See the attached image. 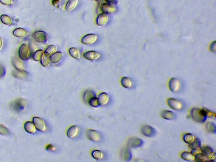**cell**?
<instances>
[{"label":"cell","instance_id":"6da1fadb","mask_svg":"<svg viewBox=\"0 0 216 162\" xmlns=\"http://www.w3.org/2000/svg\"><path fill=\"white\" fill-rule=\"evenodd\" d=\"M191 114L193 120L198 123H204L207 119L203 109L193 108L191 111Z\"/></svg>","mask_w":216,"mask_h":162},{"label":"cell","instance_id":"7a4b0ae2","mask_svg":"<svg viewBox=\"0 0 216 162\" xmlns=\"http://www.w3.org/2000/svg\"><path fill=\"white\" fill-rule=\"evenodd\" d=\"M167 103L168 106L171 109H173L175 110L178 111L183 110L184 109L185 107L184 104H183V102H182L180 100L175 99V98H168V99Z\"/></svg>","mask_w":216,"mask_h":162},{"label":"cell","instance_id":"3957f363","mask_svg":"<svg viewBox=\"0 0 216 162\" xmlns=\"http://www.w3.org/2000/svg\"><path fill=\"white\" fill-rule=\"evenodd\" d=\"M169 87L173 92L179 93L182 90V83L178 79L173 78L169 81Z\"/></svg>","mask_w":216,"mask_h":162},{"label":"cell","instance_id":"277c9868","mask_svg":"<svg viewBox=\"0 0 216 162\" xmlns=\"http://www.w3.org/2000/svg\"><path fill=\"white\" fill-rule=\"evenodd\" d=\"M20 57L24 60H26L30 57V51L27 44L23 43L20 48Z\"/></svg>","mask_w":216,"mask_h":162},{"label":"cell","instance_id":"5b68a950","mask_svg":"<svg viewBox=\"0 0 216 162\" xmlns=\"http://www.w3.org/2000/svg\"><path fill=\"white\" fill-rule=\"evenodd\" d=\"M86 136L89 140L93 142H98L101 139V135L100 133L93 130L90 129L87 130Z\"/></svg>","mask_w":216,"mask_h":162},{"label":"cell","instance_id":"8992f818","mask_svg":"<svg viewBox=\"0 0 216 162\" xmlns=\"http://www.w3.org/2000/svg\"><path fill=\"white\" fill-rule=\"evenodd\" d=\"M141 132L145 136L149 137H153L156 134V130L149 126H143L141 129Z\"/></svg>","mask_w":216,"mask_h":162},{"label":"cell","instance_id":"52a82bcc","mask_svg":"<svg viewBox=\"0 0 216 162\" xmlns=\"http://www.w3.org/2000/svg\"><path fill=\"white\" fill-rule=\"evenodd\" d=\"M33 122L36 129L39 131L43 132L46 130V125L41 118L39 117H34L33 118Z\"/></svg>","mask_w":216,"mask_h":162},{"label":"cell","instance_id":"ba28073f","mask_svg":"<svg viewBox=\"0 0 216 162\" xmlns=\"http://www.w3.org/2000/svg\"><path fill=\"white\" fill-rule=\"evenodd\" d=\"M25 101L22 98L16 99L13 102L12 104L13 109L15 111L19 112L23 109L25 107Z\"/></svg>","mask_w":216,"mask_h":162},{"label":"cell","instance_id":"9c48e42d","mask_svg":"<svg viewBox=\"0 0 216 162\" xmlns=\"http://www.w3.org/2000/svg\"><path fill=\"white\" fill-rule=\"evenodd\" d=\"M97 39V36L96 35L93 34H88L83 37L81 41L83 44L89 45L95 42Z\"/></svg>","mask_w":216,"mask_h":162},{"label":"cell","instance_id":"30bf717a","mask_svg":"<svg viewBox=\"0 0 216 162\" xmlns=\"http://www.w3.org/2000/svg\"><path fill=\"white\" fill-rule=\"evenodd\" d=\"M100 9L103 13L106 14H110L114 13L116 10V8L115 7L108 3L101 4L100 6Z\"/></svg>","mask_w":216,"mask_h":162},{"label":"cell","instance_id":"8fae6325","mask_svg":"<svg viewBox=\"0 0 216 162\" xmlns=\"http://www.w3.org/2000/svg\"><path fill=\"white\" fill-rule=\"evenodd\" d=\"M144 142L142 139L139 138H133L129 139L128 142V144L130 147L135 148L142 146Z\"/></svg>","mask_w":216,"mask_h":162},{"label":"cell","instance_id":"7c38bea8","mask_svg":"<svg viewBox=\"0 0 216 162\" xmlns=\"http://www.w3.org/2000/svg\"><path fill=\"white\" fill-rule=\"evenodd\" d=\"M33 37L38 42H43L47 39V35L44 31H38L34 33Z\"/></svg>","mask_w":216,"mask_h":162},{"label":"cell","instance_id":"4fadbf2b","mask_svg":"<svg viewBox=\"0 0 216 162\" xmlns=\"http://www.w3.org/2000/svg\"><path fill=\"white\" fill-rule=\"evenodd\" d=\"M83 56L88 60L93 61L99 58L100 55L96 51H89L85 53L83 55Z\"/></svg>","mask_w":216,"mask_h":162},{"label":"cell","instance_id":"5bb4252c","mask_svg":"<svg viewBox=\"0 0 216 162\" xmlns=\"http://www.w3.org/2000/svg\"><path fill=\"white\" fill-rule=\"evenodd\" d=\"M108 16L107 14L102 13L97 16L96 19V22L97 25L100 26H103L107 23L108 21Z\"/></svg>","mask_w":216,"mask_h":162},{"label":"cell","instance_id":"9a60e30c","mask_svg":"<svg viewBox=\"0 0 216 162\" xmlns=\"http://www.w3.org/2000/svg\"><path fill=\"white\" fill-rule=\"evenodd\" d=\"M161 116L163 119L167 120H174L176 118V114L170 111H163L161 113Z\"/></svg>","mask_w":216,"mask_h":162},{"label":"cell","instance_id":"2e32d148","mask_svg":"<svg viewBox=\"0 0 216 162\" xmlns=\"http://www.w3.org/2000/svg\"><path fill=\"white\" fill-rule=\"evenodd\" d=\"M62 58V52H58L51 56V61L53 64H57L61 61Z\"/></svg>","mask_w":216,"mask_h":162},{"label":"cell","instance_id":"e0dca14e","mask_svg":"<svg viewBox=\"0 0 216 162\" xmlns=\"http://www.w3.org/2000/svg\"><path fill=\"white\" fill-rule=\"evenodd\" d=\"M25 129L27 132L30 133H34L36 132V128L34 124L32 122L28 121L24 125Z\"/></svg>","mask_w":216,"mask_h":162},{"label":"cell","instance_id":"ac0fdd59","mask_svg":"<svg viewBox=\"0 0 216 162\" xmlns=\"http://www.w3.org/2000/svg\"><path fill=\"white\" fill-rule=\"evenodd\" d=\"M98 101L100 105H106L109 100V96L107 93H101L98 97Z\"/></svg>","mask_w":216,"mask_h":162},{"label":"cell","instance_id":"d6986e66","mask_svg":"<svg viewBox=\"0 0 216 162\" xmlns=\"http://www.w3.org/2000/svg\"><path fill=\"white\" fill-rule=\"evenodd\" d=\"M78 132V128L76 126H71L68 129L67 132V135L70 138H73L77 135Z\"/></svg>","mask_w":216,"mask_h":162},{"label":"cell","instance_id":"ffe728a7","mask_svg":"<svg viewBox=\"0 0 216 162\" xmlns=\"http://www.w3.org/2000/svg\"><path fill=\"white\" fill-rule=\"evenodd\" d=\"M13 34L17 37L22 38L28 34V33L23 28H18L13 31Z\"/></svg>","mask_w":216,"mask_h":162},{"label":"cell","instance_id":"44dd1931","mask_svg":"<svg viewBox=\"0 0 216 162\" xmlns=\"http://www.w3.org/2000/svg\"><path fill=\"white\" fill-rule=\"evenodd\" d=\"M121 84L123 85V87L126 88H130L132 87L133 84L132 81L130 78L128 77H123L121 79Z\"/></svg>","mask_w":216,"mask_h":162},{"label":"cell","instance_id":"7402d4cb","mask_svg":"<svg viewBox=\"0 0 216 162\" xmlns=\"http://www.w3.org/2000/svg\"><path fill=\"white\" fill-rule=\"evenodd\" d=\"M201 153L209 158V157H212V155H214V150L210 147H204L201 149Z\"/></svg>","mask_w":216,"mask_h":162},{"label":"cell","instance_id":"603a6c76","mask_svg":"<svg viewBox=\"0 0 216 162\" xmlns=\"http://www.w3.org/2000/svg\"><path fill=\"white\" fill-rule=\"evenodd\" d=\"M78 3V0H69L66 6V9L67 11H71L76 7Z\"/></svg>","mask_w":216,"mask_h":162},{"label":"cell","instance_id":"cb8c5ba5","mask_svg":"<svg viewBox=\"0 0 216 162\" xmlns=\"http://www.w3.org/2000/svg\"><path fill=\"white\" fill-rule=\"evenodd\" d=\"M181 157L183 160L187 161H193L195 160V156L190 152L184 151L181 154Z\"/></svg>","mask_w":216,"mask_h":162},{"label":"cell","instance_id":"d4e9b609","mask_svg":"<svg viewBox=\"0 0 216 162\" xmlns=\"http://www.w3.org/2000/svg\"><path fill=\"white\" fill-rule=\"evenodd\" d=\"M13 76L17 78L24 79L27 76V73L23 71H20V70H16L13 72L12 73Z\"/></svg>","mask_w":216,"mask_h":162},{"label":"cell","instance_id":"484cf974","mask_svg":"<svg viewBox=\"0 0 216 162\" xmlns=\"http://www.w3.org/2000/svg\"><path fill=\"white\" fill-rule=\"evenodd\" d=\"M12 62H13V66L17 70H20V71H22L23 70V63L18 59L17 58H13Z\"/></svg>","mask_w":216,"mask_h":162},{"label":"cell","instance_id":"4316f807","mask_svg":"<svg viewBox=\"0 0 216 162\" xmlns=\"http://www.w3.org/2000/svg\"><path fill=\"white\" fill-rule=\"evenodd\" d=\"M195 155L196 156H195V160L196 162L213 161L209 160V158L205 156L202 153H200V154L198 153V154H196Z\"/></svg>","mask_w":216,"mask_h":162},{"label":"cell","instance_id":"83f0119b","mask_svg":"<svg viewBox=\"0 0 216 162\" xmlns=\"http://www.w3.org/2000/svg\"><path fill=\"white\" fill-rule=\"evenodd\" d=\"M189 147L193 149H201V142L199 139L195 138V140L191 144H189Z\"/></svg>","mask_w":216,"mask_h":162},{"label":"cell","instance_id":"f1b7e54d","mask_svg":"<svg viewBox=\"0 0 216 162\" xmlns=\"http://www.w3.org/2000/svg\"><path fill=\"white\" fill-rule=\"evenodd\" d=\"M70 55L75 59H78L80 58V53L77 49L74 47H71L69 50Z\"/></svg>","mask_w":216,"mask_h":162},{"label":"cell","instance_id":"f546056e","mask_svg":"<svg viewBox=\"0 0 216 162\" xmlns=\"http://www.w3.org/2000/svg\"><path fill=\"white\" fill-rule=\"evenodd\" d=\"M206 130L208 132L212 133H215L216 132V127L215 124L212 122H208L205 126Z\"/></svg>","mask_w":216,"mask_h":162},{"label":"cell","instance_id":"4dcf8cb0","mask_svg":"<svg viewBox=\"0 0 216 162\" xmlns=\"http://www.w3.org/2000/svg\"><path fill=\"white\" fill-rule=\"evenodd\" d=\"M57 51V47L55 45H51L48 46L47 49L45 50L44 54H46L47 55L51 56L52 55L56 53Z\"/></svg>","mask_w":216,"mask_h":162},{"label":"cell","instance_id":"1f68e13d","mask_svg":"<svg viewBox=\"0 0 216 162\" xmlns=\"http://www.w3.org/2000/svg\"><path fill=\"white\" fill-rule=\"evenodd\" d=\"M44 54V52L43 50H37L36 52H35L33 56V58L34 60L36 61H40L41 60L43 55Z\"/></svg>","mask_w":216,"mask_h":162},{"label":"cell","instance_id":"d6a6232c","mask_svg":"<svg viewBox=\"0 0 216 162\" xmlns=\"http://www.w3.org/2000/svg\"><path fill=\"white\" fill-rule=\"evenodd\" d=\"M50 62H51V56L44 54L41 60L42 66L44 67H46L49 65Z\"/></svg>","mask_w":216,"mask_h":162},{"label":"cell","instance_id":"836d02e7","mask_svg":"<svg viewBox=\"0 0 216 162\" xmlns=\"http://www.w3.org/2000/svg\"><path fill=\"white\" fill-rule=\"evenodd\" d=\"M95 97V94L92 91L88 90L85 92L83 96L84 100L86 102H89L91 98Z\"/></svg>","mask_w":216,"mask_h":162},{"label":"cell","instance_id":"e575fe53","mask_svg":"<svg viewBox=\"0 0 216 162\" xmlns=\"http://www.w3.org/2000/svg\"><path fill=\"white\" fill-rule=\"evenodd\" d=\"M123 158L125 161H130L132 158L131 151L128 148H125L123 152Z\"/></svg>","mask_w":216,"mask_h":162},{"label":"cell","instance_id":"d590c367","mask_svg":"<svg viewBox=\"0 0 216 162\" xmlns=\"http://www.w3.org/2000/svg\"><path fill=\"white\" fill-rule=\"evenodd\" d=\"M194 135L190 133H187L184 135L183 137L184 141L187 144H191L195 139Z\"/></svg>","mask_w":216,"mask_h":162},{"label":"cell","instance_id":"8d00e7d4","mask_svg":"<svg viewBox=\"0 0 216 162\" xmlns=\"http://www.w3.org/2000/svg\"><path fill=\"white\" fill-rule=\"evenodd\" d=\"M1 20L3 23L7 25L11 24L12 23V20L10 17L6 15H2L1 17Z\"/></svg>","mask_w":216,"mask_h":162},{"label":"cell","instance_id":"74e56055","mask_svg":"<svg viewBox=\"0 0 216 162\" xmlns=\"http://www.w3.org/2000/svg\"><path fill=\"white\" fill-rule=\"evenodd\" d=\"M89 104L94 107L97 108L100 106L98 101V98H97L95 97H93L91 98L89 101Z\"/></svg>","mask_w":216,"mask_h":162},{"label":"cell","instance_id":"f35d334b","mask_svg":"<svg viewBox=\"0 0 216 162\" xmlns=\"http://www.w3.org/2000/svg\"><path fill=\"white\" fill-rule=\"evenodd\" d=\"M92 156L93 158L96 160H100L103 157V154L100 150H95L93 151Z\"/></svg>","mask_w":216,"mask_h":162},{"label":"cell","instance_id":"ab89813d","mask_svg":"<svg viewBox=\"0 0 216 162\" xmlns=\"http://www.w3.org/2000/svg\"><path fill=\"white\" fill-rule=\"evenodd\" d=\"M204 110L205 113V116L206 117H209V118H212V119H215L216 118V113L215 112L211 111L210 110L206 109V108H203Z\"/></svg>","mask_w":216,"mask_h":162},{"label":"cell","instance_id":"60d3db41","mask_svg":"<svg viewBox=\"0 0 216 162\" xmlns=\"http://www.w3.org/2000/svg\"><path fill=\"white\" fill-rule=\"evenodd\" d=\"M0 134L7 135L10 134V131L7 128L1 124H0Z\"/></svg>","mask_w":216,"mask_h":162},{"label":"cell","instance_id":"b9f144b4","mask_svg":"<svg viewBox=\"0 0 216 162\" xmlns=\"http://www.w3.org/2000/svg\"><path fill=\"white\" fill-rule=\"evenodd\" d=\"M0 2L5 5H11L13 3L12 0H0Z\"/></svg>","mask_w":216,"mask_h":162},{"label":"cell","instance_id":"7bdbcfd3","mask_svg":"<svg viewBox=\"0 0 216 162\" xmlns=\"http://www.w3.org/2000/svg\"><path fill=\"white\" fill-rule=\"evenodd\" d=\"M210 50L212 52L216 53V41L212 43L210 46Z\"/></svg>","mask_w":216,"mask_h":162},{"label":"cell","instance_id":"ee69618b","mask_svg":"<svg viewBox=\"0 0 216 162\" xmlns=\"http://www.w3.org/2000/svg\"><path fill=\"white\" fill-rule=\"evenodd\" d=\"M4 68L2 66H0V77L2 76L4 74Z\"/></svg>","mask_w":216,"mask_h":162},{"label":"cell","instance_id":"f6af8a7d","mask_svg":"<svg viewBox=\"0 0 216 162\" xmlns=\"http://www.w3.org/2000/svg\"><path fill=\"white\" fill-rule=\"evenodd\" d=\"M61 0H53L52 1V4L53 6H56L60 2Z\"/></svg>","mask_w":216,"mask_h":162},{"label":"cell","instance_id":"bcb514c9","mask_svg":"<svg viewBox=\"0 0 216 162\" xmlns=\"http://www.w3.org/2000/svg\"><path fill=\"white\" fill-rule=\"evenodd\" d=\"M3 46V40L0 37V49L1 48L2 46Z\"/></svg>","mask_w":216,"mask_h":162},{"label":"cell","instance_id":"7dc6e473","mask_svg":"<svg viewBox=\"0 0 216 162\" xmlns=\"http://www.w3.org/2000/svg\"><path fill=\"white\" fill-rule=\"evenodd\" d=\"M53 146H52L51 145H49L48 146V147H46V149H52V148H53Z\"/></svg>","mask_w":216,"mask_h":162},{"label":"cell","instance_id":"c3c4849f","mask_svg":"<svg viewBox=\"0 0 216 162\" xmlns=\"http://www.w3.org/2000/svg\"><path fill=\"white\" fill-rule=\"evenodd\" d=\"M106 1H107V2L108 3L110 4L112 2L113 0H106Z\"/></svg>","mask_w":216,"mask_h":162},{"label":"cell","instance_id":"681fc988","mask_svg":"<svg viewBox=\"0 0 216 162\" xmlns=\"http://www.w3.org/2000/svg\"><path fill=\"white\" fill-rule=\"evenodd\" d=\"M95 1H100V0H95Z\"/></svg>","mask_w":216,"mask_h":162}]
</instances>
